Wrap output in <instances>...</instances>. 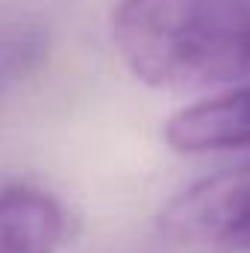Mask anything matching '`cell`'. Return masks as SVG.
<instances>
[{
    "mask_svg": "<svg viewBox=\"0 0 250 253\" xmlns=\"http://www.w3.org/2000/svg\"><path fill=\"white\" fill-rule=\"evenodd\" d=\"M112 39L144 85L218 91L250 77V0H121Z\"/></svg>",
    "mask_w": 250,
    "mask_h": 253,
    "instance_id": "obj_1",
    "label": "cell"
},
{
    "mask_svg": "<svg viewBox=\"0 0 250 253\" xmlns=\"http://www.w3.org/2000/svg\"><path fill=\"white\" fill-rule=\"evenodd\" d=\"M162 236L221 253H250V165L206 177L159 215Z\"/></svg>",
    "mask_w": 250,
    "mask_h": 253,
    "instance_id": "obj_2",
    "label": "cell"
},
{
    "mask_svg": "<svg viewBox=\"0 0 250 253\" xmlns=\"http://www.w3.org/2000/svg\"><path fill=\"white\" fill-rule=\"evenodd\" d=\"M162 138L177 153L250 150V77L174 112Z\"/></svg>",
    "mask_w": 250,
    "mask_h": 253,
    "instance_id": "obj_3",
    "label": "cell"
},
{
    "mask_svg": "<svg viewBox=\"0 0 250 253\" xmlns=\"http://www.w3.org/2000/svg\"><path fill=\"white\" fill-rule=\"evenodd\" d=\"M68 233L65 206L47 191H0V253H56Z\"/></svg>",
    "mask_w": 250,
    "mask_h": 253,
    "instance_id": "obj_4",
    "label": "cell"
},
{
    "mask_svg": "<svg viewBox=\"0 0 250 253\" xmlns=\"http://www.w3.org/2000/svg\"><path fill=\"white\" fill-rule=\"evenodd\" d=\"M42 56V39L36 33H15L0 39V83L27 74V68Z\"/></svg>",
    "mask_w": 250,
    "mask_h": 253,
    "instance_id": "obj_5",
    "label": "cell"
}]
</instances>
